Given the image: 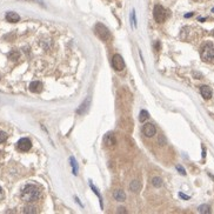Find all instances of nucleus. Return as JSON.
I'll use <instances>...</instances> for the list:
<instances>
[{"label": "nucleus", "mask_w": 214, "mask_h": 214, "mask_svg": "<svg viewBox=\"0 0 214 214\" xmlns=\"http://www.w3.org/2000/svg\"><path fill=\"white\" fill-rule=\"evenodd\" d=\"M7 140V134L5 132H0V144L5 142Z\"/></svg>", "instance_id": "4be33fe9"}, {"label": "nucleus", "mask_w": 214, "mask_h": 214, "mask_svg": "<svg viewBox=\"0 0 214 214\" xmlns=\"http://www.w3.org/2000/svg\"><path fill=\"white\" fill-rule=\"evenodd\" d=\"M153 17L158 24H161V22H164V21L166 20L167 12H166V10L161 6V5H155L153 10Z\"/></svg>", "instance_id": "20e7f679"}, {"label": "nucleus", "mask_w": 214, "mask_h": 214, "mask_svg": "<svg viewBox=\"0 0 214 214\" xmlns=\"http://www.w3.org/2000/svg\"><path fill=\"white\" fill-rule=\"evenodd\" d=\"M200 93L204 97V99H211L212 98V89H211V87L206 86V85L200 86Z\"/></svg>", "instance_id": "1a4fd4ad"}, {"label": "nucleus", "mask_w": 214, "mask_h": 214, "mask_svg": "<svg viewBox=\"0 0 214 214\" xmlns=\"http://www.w3.org/2000/svg\"><path fill=\"white\" fill-rule=\"evenodd\" d=\"M6 20L8 22H18L20 20V17H19V14H17L15 12H7Z\"/></svg>", "instance_id": "ddd939ff"}, {"label": "nucleus", "mask_w": 214, "mask_h": 214, "mask_svg": "<svg viewBox=\"0 0 214 214\" xmlns=\"http://www.w3.org/2000/svg\"><path fill=\"white\" fill-rule=\"evenodd\" d=\"M152 184H153L154 187H161L162 186V180L159 176H155V178L152 179Z\"/></svg>", "instance_id": "aec40b11"}, {"label": "nucleus", "mask_w": 214, "mask_h": 214, "mask_svg": "<svg viewBox=\"0 0 214 214\" xmlns=\"http://www.w3.org/2000/svg\"><path fill=\"white\" fill-rule=\"evenodd\" d=\"M113 198L117 201L122 202V201L126 200V194H125L124 191H121V189H115V191L113 192Z\"/></svg>", "instance_id": "f8f14e48"}, {"label": "nucleus", "mask_w": 214, "mask_h": 214, "mask_svg": "<svg viewBox=\"0 0 214 214\" xmlns=\"http://www.w3.org/2000/svg\"><path fill=\"white\" fill-rule=\"evenodd\" d=\"M19 52L18 51H11L10 53H8V59H11L12 61H15L17 59H19Z\"/></svg>", "instance_id": "a211bd4d"}, {"label": "nucleus", "mask_w": 214, "mask_h": 214, "mask_svg": "<svg viewBox=\"0 0 214 214\" xmlns=\"http://www.w3.org/2000/svg\"><path fill=\"white\" fill-rule=\"evenodd\" d=\"M212 34H213V37H214V30H213V32H212Z\"/></svg>", "instance_id": "c85d7f7f"}, {"label": "nucleus", "mask_w": 214, "mask_h": 214, "mask_svg": "<svg viewBox=\"0 0 214 214\" xmlns=\"http://www.w3.org/2000/svg\"><path fill=\"white\" fill-rule=\"evenodd\" d=\"M112 66L114 69L117 71H122L125 68V60L124 58L121 57L120 54H115L113 55V59H112Z\"/></svg>", "instance_id": "39448f33"}, {"label": "nucleus", "mask_w": 214, "mask_h": 214, "mask_svg": "<svg viewBox=\"0 0 214 214\" xmlns=\"http://www.w3.org/2000/svg\"><path fill=\"white\" fill-rule=\"evenodd\" d=\"M94 33H95V35L102 41L111 40V33H109V30H108L104 24H101V22L95 24V26H94Z\"/></svg>", "instance_id": "f03ea898"}, {"label": "nucleus", "mask_w": 214, "mask_h": 214, "mask_svg": "<svg viewBox=\"0 0 214 214\" xmlns=\"http://www.w3.org/2000/svg\"><path fill=\"white\" fill-rule=\"evenodd\" d=\"M142 133L145 134L146 137H148V138H152L157 133V128H155L153 124H145L142 126Z\"/></svg>", "instance_id": "0eeeda50"}, {"label": "nucleus", "mask_w": 214, "mask_h": 214, "mask_svg": "<svg viewBox=\"0 0 214 214\" xmlns=\"http://www.w3.org/2000/svg\"><path fill=\"white\" fill-rule=\"evenodd\" d=\"M104 142H105V145H106V146H108V147H112V146H114V145H115V142H117L114 134L113 133L105 134V137H104Z\"/></svg>", "instance_id": "6e6552de"}, {"label": "nucleus", "mask_w": 214, "mask_h": 214, "mask_svg": "<svg viewBox=\"0 0 214 214\" xmlns=\"http://www.w3.org/2000/svg\"><path fill=\"white\" fill-rule=\"evenodd\" d=\"M198 212L202 214H208L211 212V211H209V206H208V205H201V206H199V208H198Z\"/></svg>", "instance_id": "6ab92c4d"}, {"label": "nucleus", "mask_w": 214, "mask_h": 214, "mask_svg": "<svg viewBox=\"0 0 214 214\" xmlns=\"http://www.w3.org/2000/svg\"><path fill=\"white\" fill-rule=\"evenodd\" d=\"M2 198H4V191H2V188L0 187V200H2Z\"/></svg>", "instance_id": "a878e982"}, {"label": "nucleus", "mask_w": 214, "mask_h": 214, "mask_svg": "<svg viewBox=\"0 0 214 214\" xmlns=\"http://www.w3.org/2000/svg\"><path fill=\"white\" fill-rule=\"evenodd\" d=\"M179 196L182 198V199H185V200H188V199H189V196H188V195H185L184 193H179Z\"/></svg>", "instance_id": "393cba45"}, {"label": "nucleus", "mask_w": 214, "mask_h": 214, "mask_svg": "<svg viewBox=\"0 0 214 214\" xmlns=\"http://www.w3.org/2000/svg\"><path fill=\"white\" fill-rule=\"evenodd\" d=\"M89 186H91V188H92V191H93L94 193L98 195V198H99V201H100V207L101 208H104V205H102V198H101V195H100V192H99V189L94 186L93 184H92V181H89Z\"/></svg>", "instance_id": "2eb2a0df"}, {"label": "nucleus", "mask_w": 214, "mask_h": 214, "mask_svg": "<svg viewBox=\"0 0 214 214\" xmlns=\"http://www.w3.org/2000/svg\"><path fill=\"white\" fill-rule=\"evenodd\" d=\"M213 12H214V8H213Z\"/></svg>", "instance_id": "7c9ffc66"}, {"label": "nucleus", "mask_w": 214, "mask_h": 214, "mask_svg": "<svg viewBox=\"0 0 214 214\" xmlns=\"http://www.w3.org/2000/svg\"><path fill=\"white\" fill-rule=\"evenodd\" d=\"M149 119V113H148L146 109H142L140 112V114H139V120L141 121V122H145L146 120H148Z\"/></svg>", "instance_id": "dca6fc26"}, {"label": "nucleus", "mask_w": 214, "mask_h": 214, "mask_svg": "<svg viewBox=\"0 0 214 214\" xmlns=\"http://www.w3.org/2000/svg\"><path fill=\"white\" fill-rule=\"evenodd\" d=\"M89 102H91V98H89V97H87L86 99L84 100V102H82L80 106H79V108L77 109V113H78V114L86 113V111H87V108H88V105H89Z\"/></svg>", "instance_id": "9b49d317"}, {"label": "nucleus", "mask_w": 214, "mask_h": 214, "mask_svg": "<svg viewBox=\"0 0 214 214\" xmlns=\"http://www.w3.org/2000/svg\"><path fill=\"white\" fill-rule=\"evenodd\" d=\"M38 1H39V2H41V0H38Z\"/></svg>", "instance_id": "c756f323"}, {"label": "nucleus", "mask_w": 214, "mask_h": 214, "mask_svg": "<svg viewBox=\"0 0 214 214\" xmlns=\"http://www.w3.org/2000/svg\"><path fill=\"white\" fill-rule=\"evenodd\" d=\"M30 91L33 93H40L42 91V84L40 81H33L30 84Z\"/></svg>", "instance_id": "9d476101"}, {"label": "nucleus", "mask_w": 214, "mask_h": 214, "mask_svg": "<svg viewBox=\"0 0 214 214\" xmlns=\"http://www.w3.org/2000/svg\"><path fill=\"white\" fill-rule=\"evenodd\" d=\"M134 14H135V11H132V14H131V21H132V26L137 27V19L134 18Z\"/></svg>", "instance_id": "5701e85b"}, {"label": "nucleus", "mask_w": 214, "mask_h": 214, "mask_svg": "<svg viewBox=\"0 0 214 214\" xmlns=\"http://www.w3.org/2000/svg\"><path fill=\"white\" fill-rule=\"evenodd\" d=\"M24 213H37V208L33 206H27L24 209Z\"/></svg>", "instance_id": "412c9836"}, {"label": "nucleus", "mask_w": 214, "mask_h": 214, "mask_svg": "<svg viewBox=\"0 0 214 214\" xmlns=\"http://www.w3.org/2000/svg\"><path fill=\"white\" fill-rule=\"evenodd\" d=\"M129 189L134 192V193H138L139 191L141 189V184L139 180H133L131 182V185H129Z\"/></svg>", "instance_id": "4468645a"}, {"label": "nucleus", "mask_w": 214, "mask_h": 214, "mask_svg": "<svg viewBox=\"0 0 214 214\" xmlns=\"http://www.w3.org/2000/svg\"><path fill=\"white\" fill-rule=\"evenodd\" d=\"M176 169L179 171V173L182 174V175H186V172H185V169L181 167V166H176Z\"/></svg>", "instance_id": "b1692460"}, {"label": "nucleus", "mask_w": 214, "mask_h": 214, "mask_svg": "<svg viewBox=\"0 0 214 214\" xmlns=\"http://www.w3.org/2000/svg\"><path fill=\"white\" fill-rule=\"evenodd\" d=\"M201 59L204 61H213L214 60V45L213 44H206L201 50Z\"/></svg>", "instance_id": "7ed1b4c3"}, {"label": "nucleus", "mask_w": 214, "mask_h": 214, "mask_svg": "<svg viewBox=\"0 0 214 214\" xmlns=\"http://www.w3.org/2000/svg\"><path fill=\"white\" fill-rule=\"evenodd\" d=\"M17 146H18V149L21 151V152H27L32 147V142L28 138H21L20 140L18 141Z\"/></svg>", "instance_id": "423d86ee"}, {"label": "nucleus", "mask_w": 214, "mask_h": 214, "mask_svg": "<svg viewBox=\"0 0 214 214\" xmlns=\"http://www.w3.org/2000/svg\"><path fill=\"white\" fill-rule=\"evenodd\" d=\"M40 189L35 185H26L21 191V199L26 202H34L40 198Z\"/></svg>", "instance_id": "f257e3e1"}, {"label": "nucleus", "mask_w": 214, "mask_h": 214, "mask_svg": "<svg viewBox=\"0 0 214 214\" xmlns=\"http://www.w3.org/2000/svg\"><path fill=\"white\" fill-rule=\"evenodd\" d=\"M192 15H193V13H188V14H186L185 17H186V18H189V17H192Z\"/></svg>", "instance_id": "cd10ccee"}, {"label": "nucleus", "mask_w": 214, "mask_h": 214, "mask_svg": "<svg viewBox=\"0 0 214 214\" xmlns=\"http://www.w3.org/2000/svg\"><path fill=\"white\" fill-rule=\"evenodd\" d=\"M71 166H72V171H73V174L77 175L78 174V166H77V161H75V158L74 157H71Z\"/></svg>", "instance_id": "f3484780"}, {"label": "nucleus", "mask_w": 214, "mask_h": 214, "mask_svg": "<svg viewBox=\"0 0 214 214\" xmlns=\"http://www.w3.org/2000/svg\"><path fill=\"white\" fill-rule=\"evenodd\" d=\"M119 209H120V211H119V212H120V213H125V212H126V211H125V208H119Z\"/></svg>", "instance_id": "bb28decb"}]
</instances>
